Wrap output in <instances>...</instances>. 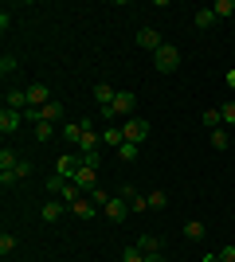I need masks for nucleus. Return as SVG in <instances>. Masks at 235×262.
<instances>
[{"label":"nucleus","instance_id":"obj_30","mask_svg":"<svg viewBox=\"0 0 235 262\" xmlns=\"http://www.w3.org/2000/svg\"><path fill=\"white\" fill-rule=\"evenodd\" d=\"M122 262H145V254L137 251V247H125V251H122Z\"/></svg>","mask_w":235,"mask_h":262},{"label":"nucleus","instance_id":"obj_25","mask_svg":"<svg viewBox=\"0 0 235 262\" xmlns=\"http://www.w3.org/2000/svg\"><path fill=\"white\" fill-rule=\"evenodd\" d=\"M137 153H141V145H130V141H125L122 149H118V161L130 164V161H137Z\"/></svg>","mask_w":235,"mask_h":262},{"label":"nucleus","instance_id":"obj_27","mask_svg":"<svg viewBox=\"0 0 235 262\" xmlns=\"http://www.w3.org/2000/svg\"><path fill=\"white\" fill-rule=\"evenodd\" d=\"M16 67H20V59H16L12 51H4V55H0V75H12Z\"/></svg>","mask_w":235,"mask_h":262},{"label":"nucleus","instance_id":"obj_36","mask_svg":"<svg viewBox=\"0 0 235 262\" xmlns=\"http://www.w3.org/2000/svg\"><path fill=\"white\" fill-rule=\"evenodd\" d=\"M227 86H231V90H235V71H227Z\"/></svg>","mask_w":235,"mask_h":262},{"label":"nucleus","instance_id":"obj_3","mask_svg":"<svg viewBox=\"0 0 235 262\" xmlns=\"http://www.w3.org/2000/svg\"><path fill=\"white\" fill-rule=\"evenodd\" d=\"M122 133H125V141H130V145H141L149 137V121L145 118H125L122 121Z\"/></svg>","mask_w":235,"mask_h":262},{"label":"nucleus","instance_id":"obj_4","mask_svg":"<svg viewBox=\"0 0 235 262\" xmlns=\"http://www.w3.org/2000/svg\"><path fill=\"white\" fill-rule=\"evenodd\" d=\"M102 215L110 219V223H122V219L130 215V200L125 196H110L106 204H102Z\"/></svg>","mask_w":235,"mask_h":262},{"label":"nucleus","instance_id":"obj_10","mask_svg":"<svg viewBox=\"0 0 235 262\" xmlns=\"http://www.w3.org/2000/svg\"><path fill=\"white\" fill-rule=\"evenodd\" d=\"M63 211H67V204H63V200H47L44 208H39V219H44V223H59V219H63Z\"/></svg>","mask_w":235,"mask_h":262},{"label":"nucleus","instance_id":"obj_2","mask_svg":"<svg viewBox=\"0 0 235 262\" xmlns=\"http://www.w3.org/2000/svg\"><path fill=\"white\" fill-rule=\"evenodd\" d=\"M153 67L161 71V75L177 71V67H180V51H177V43H165V47H161V51L153 55Z\"/></svg>","mask_w":235,"mask_h":262},{"label":"nucleus","instance_id":"obj_20","mask_svg":"<svg viewBox=\"0 0 235 262\" xmlns=\"http://www.w3.org/2000/svg\"><path fill=\"white\" fill-rule=\"evenodd\" d=\"M212 24H216V12H212V4H208V8H196V32H208Z\"/></svg>","mask_w":235,"mask_h":262},{"label":"nucleus","instance_id":"obj_32","mask_svg":"<svg viewBox=\"0 0 235 262\" xmlns=\"http://www.w3.org/2000/svg\"><path fill=\"white\" fill-rule=\"evenodd\" d=\"M32 172H35V164H32V161H20V164H16V176H20V180H28Z\"/></svg>","mask_w":235,"mask_h":262},{"label":"nucleus","instance_id":"obj_7","mask_svg":"<svg viewBox=\"0 0 235 262\" xmlns=\"http://www.w3.org/2000/svg\"><path fill=\"white\" fill-rule=\"evenodd\" d=\"M28 106L32 110H39V106H47V102H51V86H47V82H28Z\"/></svg>","mask_w":235,"mask_h":262},{"label":"nucleus","instance_id":"obj_21","mask_svg":"<svg viewBox=\"0 0 235 262\" xmlns=\"http://www.w3.org/2000/svg\"><path fill=\"white\" fill-rule=\"evenodd\" d=\"M180 231H184V239H204V235H208V227H204L200 219H188Z\"/></svg>","mask_w":235,"mask_h":262},{"label":"nucleus","instance_id":"obj_14","mask_svg":"<svg viewBox=\"0 0 235 262\" xmlns=\"http://www.w3.org/2000/svg\"><path fill=\"white\" fill-rule=\"evenodd\" d=\"M118 196H125V200H130V211H137V215H141V211H149V200L141 196V192H134L130 184H125L122 192H118Z\"/></svg>","mask_w":235,"mask_h":262},{"label":"nucleus","instance_id":"obj_8","mask_svg":"<svg viewBox=\"0 0 235 262\" xmlns=\"http://www.w3.org/2000/svg\"><path fill=\"white\" fill-rule=\"evenodd\" d=\"M71 184H75L78 192H82V196H90V192L98 188V172H94V168H87V164H82V168H78V172H75V180H71Z\"/></svg>","mask_w":235,"mask_h":262},{"label":"nucleus","instance_id":"obj_6","mask_svg":"<svg viewBox=\"0 0 235 262\" xmlns=\"http://www.w3.org/2000/svg\"><path fill=\"white\" fill-rule=\"evenodd\" d=\"M137 47H141V51H161V47H165V39H161V32H157V28H141V32H137V39H134Z\"/></svg>","mask_w":235,"mask_h":262},{"label":"nucleus","instance_id":"obj_19","mask_svg":"<svg viewBox=\"0 0 235 262\" xmlns=\"http://www.w3.org/2000/svg\"><path fill=\"white\" fill-rule=\"evenodd\" d=\"M200 121H204V129H208V133H212V129H224V114H220V106H216V110H204Z\"/></svg>","mask_w":235,"mask_h":262},{"label":"nucleus","instance_id":"obj_37","mask_svg":"<svg viewBox=\"0 0 235 262\" xmlns=\"http://www.w3.org/2000/svg\"><path fill=\"white\" fill-rule=\"evenodd\" d=\"M200 262H220V254H204V258Z\"/></svg>","mask_w":235,"mask_h":262},{"label":"nucleus","instance_id":"obj_35","mask_svg":"<svg viewBox=\"0 0 235 262\" xmlns=\"http://www.w3.org/2000/svg\"><path fill=\"white\" fill-rule=\"evenodd\" d=\"M145 262H165V251H157V254H145Z\"/></svg>","mask_w":235,"mask_h":262},{"label":"nucleus","instance_id":"obj_1","mask_svg":"<svg viewBox=\"0 0 235 262\" xmlns=\"http://www.w3.org/2000/svg\"><path fill=\"white\" fill-rule=\"evenodd\" d=\"M44 188L51 192V196H59L63 204H67V208L75 204V200H82V192H78V188L71 184V180H63V176H47V184H44Z\"/></svg>","mask_w":235,"mask_h":262},{"label":"nucleus","instance_id":"obj_18","mask_svg":"<svg viewBox=\"0 0 235 262\" xmlns=\"http://www.w3.org/2000/svg\"><path fill=\"white\" fill-rule=\"evenodd\" d=\"M134 247H137L141 254H157V251H161V239H157L153 231H145V235H141V239H137Z\"/></svg>","mask_w":235,"mask_h":262},{"label":"nucleus","instance_id":"obj_24","mask_svg":"<svg viewBox=\"0 0 235 262\" xmlns=\"http://www.w3.org/2000/svg\"><path fill=\"white\" fill-rule=\"evenodd\" d=\"M35 137H39V141H51V137H59V125H51V121H35Z\"/></svg>","mask_w":235,"mask_h":262},{"label":"nucleus","instance_id":"obj_33","mask_svg":"<svg viewBox=\"0 0 235 262\" xmlns=\"http://www.w3.org/2000/svg\"><path fill=\"white\" fill-rule=\"evenodd\" d=\"M220 114H224L227 125H235V102H224V106H220Z\"/></svg>","mask_w":235,"mask_h":262},{"label":"nucleus","instance_id":"obj_12","mask_svg":"<svg viewBox=\"0 0 235 262\" xmlns=\"http://www.w3.org/2000/svg\"><path fill=\"white\" fill-rule=\"evenodd\" d=\"M20 121H24V114H16V110H0V133H4V137H12V133L20 129Z\"/></svg>","mask_w":235,"mask_h":262},{"label":"nucleus","instance_id":"obj_9","mask_svg":"<svg viewBox=\"0 0 235 262\" xmlns=\"http://www.w3.org/2000/svg\"><path fill=\"white\" fill-rule=\"evenodd\" d=\"M134 94H130V90H118V98H114V106H110V114L114 118H134Z\"/></svg>","mask_w":235,"mask_h":262},{"label":"nucleus","instance_id":"obj_16","mask_svg":"<svg viewBox=\"0 0 235 262\" xmlns=\"http://www.w3.org/2000/svg\"><path fill=\"white\" fill-rule=\"evenodd\" d=\"M59 137H67V141H71V149H78V141H82V125H78V121H63Z\"/></svg>","mask_w":235,"mask_h":262},{"label":"nucleus","instance_id":"obj_23","mask_svg":"<svg viewBox=\"0 0 235 262\" xmlns=\"http://www.w3.org/2000/svg\"><path fill=\"white\" fill-rule=\"evenodd\" d=\"M149 211H165L168 208V196H165V188H157V192H149Z\"/></svg>","mask_w":235,"mask_h":262},{"label":"nucleus","instance_id":"obj_22","mask_svg":"<svg viewBox=\"0 0 235 262\" xmlns=\"http://www.w3.org/2000/svg\"><path fill=\"white\" fill-rule=\"evenodd\" d=\"M212 12H216V20H231L235 16V0H216Z\"/></svg>","mask_w":235,"mask_h":262},{"label":"nucleus","instance_id":"obj_13","mask_svg":"<svg viewBox=\"0 0 235 262\" xmlns=\"http://www.w3.org/2000/svg\"><path fill=\"white\" fill-rule=\"evenodd\" d=\"M4 110H16V114L32 110L28 106V90H8V94H4Z\"/></svg>","mask_w":235,"mask_h":262},{"label":"nucleus","instance_id":"obj_31","mask_svg":"<svg viewBox=\"0 0 235 262\" xmlns=\"http://www.w3.org/2000/svg\"><path fill=\"white\" fill-rule=\"evenodd\" d=\"M87 168H102V153H78Z\"/></svg>","mask_w":235,"mask_h":262},{"label":"nucleus","instance_id":"obj_11","mask_svg":"<svg viewBox=\"0 0 235 262\" xmlns=\"http://www.w3.org/2000/svg\"><path fill=\"white\" fill-rule=\"evenodd\" d=\"M98 211H102V208H98L90 196H82V200H75V204H71V215H78V219H94Z\"/></svg>","mask_w":235,"mask_h":262},{"label":"nucleus","instance_id":"obj_29","mask_svg":"<svg viewBox=\"0 0 235 262\" xmlns=\"http://www.w3.org/2000/svg\"><path fill=\"white\" fill-rule=\"evenodd\" d=\"M12 251H16V235L4 231V235H0V254H12Z\"/></svg>","mask_w":235,"mask_h":262},{"label":"nucleus","instance_id":"obj_34","mask_svg":"<svg viewBox=\"0 0 235 262\" xmlns=\"http://www.w3.org/2000/svg\"><path fill=\"white\" fill-rule=\"evenodd\" d=\"M216 254H220V262H235V247H231V243H224Z\"/></svg>","mask_w":235,"mask_h":262},{"label":"nucleus","instance_id":"obj_15","mask_svg":"<svg viewBox=\"0 0 235 262\" xmlns=\"http://www.w3.org/2000/svg\"><path fill=\"white\" fill-rule=\"evenodd\" d=\"M102 145H110V149H122V145H125L122 125H106V129H102Z\"/></svg>","mask_w":235,"mask_h":262},{"label":"nucleus","instance_id":"obj_17","mask_svg":"<svg viewBox=\"0 0 235 262\" xmlns=\"http://www.w3.org/2000/svg\"><path fill=\"white\" fill-rule=\"evenodd\" d=\"M114 98H118V90H114L110 82H98V86H94V102H98V106H114Z\"/></svg>","mask_w":235,"mask_h":262},{"label":"nucleus","instance_id":"obj_26","mask_svg":"<svg viewBox=\"0 0 235 262\" xmlns=\"http://www.w3.org/2000/svg\"><path fill=\"white\" fill-rule=\"evenodd\" d=\"M208 141H212L216 153H224V149H227V129H212V133H208Z\"/></svg>","mask_w":235,"mask_h":262},{"label":"nucleus","instance_id":"obj_5","mask_svg":"<svg viewBox=\"0 0 235 262\" xmlns=\"http://www.w3.org/2000/svg\"><path fill=\"white\" fill-rule=\"evenodd\" d=\"M78 168H82V157H78L75 149H71V153H63V157L55 161V176H63V180H75Z\"/></svg>","mask_w":235,"mask_h":262},{"label":"nucleus","instance_id":"obj_28","mask_svg":"<svg viewBox=\"0 0 235 262\" xmlns=\"http://www.w3.org/2000/svg\"><path fill=\"white\" fill-rule=\"evenodd\" d=\"M20 164V157L12 153V149H0V172H8V168H16Z\"/></svg>","mask_w":235,"mask_h":262}]
</instances>
